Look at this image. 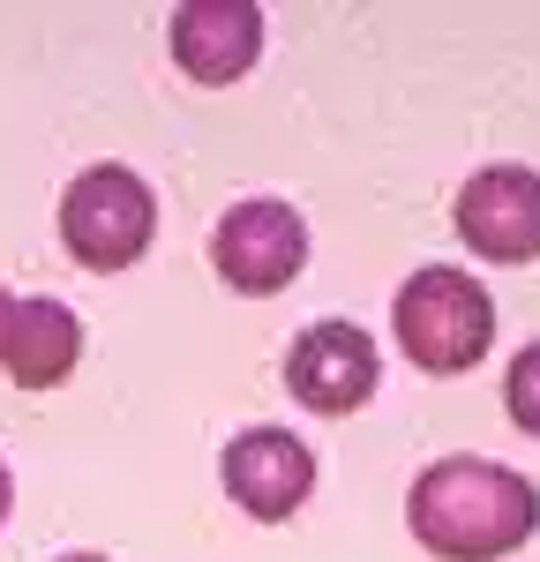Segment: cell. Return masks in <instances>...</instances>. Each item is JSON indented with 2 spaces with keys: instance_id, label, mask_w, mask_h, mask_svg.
Listing matches in <instances>:
<instances>
[{
  "instance_id": "52a82bcc",
  "label": "cell",
  "mask_w": 540,
  "mask_h": 562,
  "mask_svg": "<svg viewBox=\"0 0 540 562\" xmlns=\"http://www.w3.org/2000/svg\"><path fill=\"white\" fill-rule=\"evenodd\" d=\"M458 240L481 262L540 256V173L533 166H481L458 188Z\"/></svg>"
},
{
  "instance_id": "7a4b0ae2",
  "label": "cell",
  "mask_w": 540,
  "mask_h": 562,
  "mask_svg": "<svg viewBox=\"0 0 540 562\" xmlns=\"http://www.w3.org/2000/svg\"><path fill=\"white\" fill-rule=\"evenodd\" d=\"M391 338H398V352L420 375H465V368H481L495 346L488 285L473 270H443V262L413 270L398 285V301H391Z\"/></svg>"
},
{
  "instance_id": "9c48e42d",
  "label": "cell",
  "mask_w": 540,
  "mask_h": 562,
  "mask_svg": "<svg viewBox=\"0 0 540 562\" xmlns=\"http://www.w3.org/2000/svg\"><path fill=\"white\" fill-rule=\"evenodd\" d=\"M83 360V323L68 301H23L15 307V330H8V352L0 368L15 375V390H53L76 375Z\"/></svg>"
},
{
  "instance_id": "5b68a950",
  "label": "cell",
  "mask_w": 540,
  "mask_h": 562,
  "mask_svg": "<svg viewBox=\"0 0 540 562\" xmlns=\"http://www.w3.org/2000/svg\"><path fill=\"white\" fill-rule=\"evenodd\" d=\"M375 375H383V352L360 323H308L293 352H285V390L323 413V420H346L375 397Z\"/></svg>"
},
{
  "instance_id": "277c9868",
  "label": "cell",
  "mask_w": 540,
  "mask_h": 562,
  "mask_svg": "<svg viewBox=\"0 0 540 562\" xmlns=\"http://www.w3.org/2000/svg\"><path fill=\"white\" fill-rule=\"evenodd\" d=\"M211 262H218L225 285L248 293V301L285 293V285L301 278V262H308V225H301L293 203H278V195H248V203H233V211L218 217Z\"/></svg>"
},
{
  "instance_id": "3957f363",
  "label": "cell",
  "mask_w": 540,
  "mask_h": 562,
  "mask_svg": "<svg viewBox=\"0 0 540 562\" xmlns=\"http://www.w3.org/2000/svg\"><path fill=\"white\" fill-rule=\"evenodd\" d=\"M150 233H158V203H150L143 173L90 166V173L68 180V195H60V248L83 270H128V262H143Z\"/></svg>"
},
{
  "instance_id": "ba28073f",
  "label": "cell",
  "mask_w": 540,
  "mask_h": 562,
  "mask_svg": "<svg viewBox=\"0 0 540 562\" xmlns=\"http://www.w3.org/2000/svg\"><path fill=\"white\" fill-rule=\"evenodd\" d=\"M263 53V8L256 0H188L173 8V60L188 83H240Z\"/></svg>"
},
{
  "instance_id": "30bf717a",
  "label": "cell",
  "mask_w": 540,
  "mask_h": 562,
  "mask_svg": "<svg viewBox=\"0 0 540 562\" xmlns=\"http://www.w3.org/2000/svg\"><path fill=\"white\" fill-rule=\"evenodd\" d=\"M503 413L526 435H540V338L510 360V375H503Z\"/></svg>"
},
{
  "instance_id": "6da1fadb",
  "label": "cell",
  "mask_w": 540,
  "mask_h": 562,
  "mask_svg": "<svg viewBox=\"0 0 540 562\" xmlns=\"http://www.w3.org/2000/svg\"><path fill=\"white\" fill-rule=\"evenodd\" d=\"M405 525L443 562H503L540 532V487L488 458H436L405 495Z\"/></svg>"
},
{
  "instance_id": "7c38bea8",
  "label": "cell",
  "mask_w": 540,
  "mask_h": 562,
  "mask_svg": "<svg viewBox=\"0 0 540 562\" xmlns=\"http://www.w3.org/2000/svg\"><path fill=\"white\" fill-rule=\"evenodd\" d=\"M8 510H15V480H8V465H0V525H8Z\"/></svg>"
},
{
  "instance_id": "4fadbf2b",
  "label": "cell",
  "mask_w": 540,
  "mask_h": 562,
  "mask_svg": "<svg viewBox=\"0 0 540 562\" xmlns=\"http://www.w3.org/2000/svg\"><path fill=\"white\" fill-rule=\"evenodd\" d=\"M60 562H105V555H60Z\"/></svg>"
},
{
  "instance_id": "8992f818",
  "label": "cell",
  "mask_w": 540,
  "mask_h": 562,
  "mask_svg": "<svg viewBox=\"0 0 540 562\" xmlns=\"http://www.w3.org/2000/svg\"><path fill=\"white\" fill-rule=\"evenodd\" d=\"M225 495L263 525H285L315 487V450L293 428H240L218 458Z\"/></svg>"
},
{
  "instance_id": "8fae6325",
  "label": "cell",
  "mask_w": 540,
  "mask_h": 562,
  "mask_svg": "<svg viewBox=\"0 0 540 562\" xmlns=\"http://www.w3.org/2000/svg\"><path fill=\"white\" fill-rule=\"evenodd\" d=\"M15 307L23 301H8V285H0V352H8V330H15Z\"/></svg>"
}]
</instances>
